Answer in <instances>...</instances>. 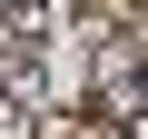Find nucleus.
Segmentation results:
<instances>
[{"instance_id": "nucleus-1", "label": "nucleus", "mask_w": 148, "mask_h": 139, "mask_svg": "<svg viewBox=\"0 0 148 139\" xmlns=\"http://www.w3.org/2000/svg\"><path fill=\"white\" fill-rule=\"evenodd\" d=\"M40 109H49L40 50H10V40H0V119H40Z\"/></svg>"}, {"instance_id": "nucleus-2", "label": "nucleus", "mask_w": 148, "mask_h": 139, "mask_svg": "<svg viewBox=\"0 0 148 139\" xmlns=\"http://www.w3.org/2000/svg\"><path fill=\"white\" fill-rule=\"evenodd\" d=\"M0 40H10V50H40L49 40V10H40V0H0Z\"/></svg>"}]
</instances>
